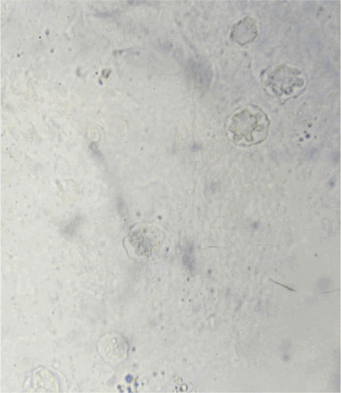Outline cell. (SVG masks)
I'll use <instances>...</instances> for the list:
<instances>
[{
    "label": "cell",
    "instance_id": "3",
    "mask_svg": "<svg viewBox=\"0 0 341 393\" xmlns=\"http://www.w3.org/2000/svg\"><path fill=\"white\" fill-rule=\"evenodd\" d=\"M257 35L256 21L251 17H246L233 26L230 37L239 44L245 45L252 42Z\"/></svg>",
    "mask_w": 341,
    "mask_h": 393
},
{
    "label": "cell",
    "instance_id": "1",
    "mask_svg": "<svg viewBox=\"0 0 341 393\" xmlns=\"http://www.w3.org/2000/svg\"><path fill=\"white\" fill-rule=\"evenodd\" d=\"M227 127L235 142L249 145L261 142L265 138L268 119L261 111L254 112L245 109L232 116Z\"/></svg>",
    "mask_w": 341,
    "mask_h": 393
},
{
    "label": "cell",
    "instance_id": "2",
    "mask_svg": "<svg viewBox=\"0 0 341 393\" xmlns=\"http://www.w3.org/2000/svg\"><path fill=\"white\" fill-rule=\"evenodd\" d=\"M296 69L282 65L277 68L269 76L268 85L278 96L289 95L296 88L303 86V79Z\"/></svg>",
    "mask_w": 341,
    "mask_h": 393
}]
</instances>
